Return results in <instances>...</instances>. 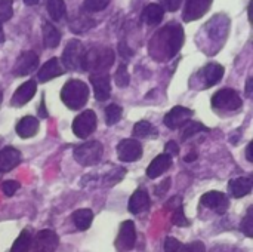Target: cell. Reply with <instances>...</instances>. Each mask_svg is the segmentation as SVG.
Listing matches in <instances>:
<instances>
[{
  "label": "cell",
  "instance_id": "12",
  "mask_svg": "<svg viewBox=\"0 0 253 252\" xmlns=\"http://www.w3.org/2000/svg\"><path fill=\"white\" fill-rule=\"evenodd\" d=\"M194 114L193 110L187 108V107H182V105H176L173 107L166 116H165V125L169 128V129H178L181 128L184 123H187L191 116Z\"/></svg>",
  "mask_w": 253,
  "mask_h": 252
},
{
  "label": "cell",
  "instance_id": "28",
  "mask_svg": "<svg viewBox=\"0 0 253 252\" xmlns=\"http://www.w3.org/2000/svg\"><path fill=\"white\" fill-rule=\"evenodd\" d=\"M46 9L53 21H61L67 10L64 0H46Z\"/></svg>",
  "mask_w": 253,
  "mask_h": 252
},
{
  "label": "cell",
  "instance_id": "37",
  "mask_svg": "<svg viewBox=\"0 0 253 252\" xmlns=\"http://www.w3.org/2000/svg\"><path fill=\"white\" fill-rule=\"evenodd\" d=\"M12 15H13L12 0H0V24L9 21Z\"/></svg>",
  "mask_w": 253,
  "mask_h": 252
},
{
  "label": "cell",
  "instance_id": "27",
  "mask_svg": "<svg viewBox=\"0 0 253 252\" xmlns=\"http://www.w3.org/2000/svg\"><path fill=\"white\" fill-rule=\"evenodd\" d=\"M92 220H93V212L90 209H77L74 214H73V221L76 224V227L82 232L87 230L92 224Z\"/></svg>",
  "mask_w": 253,
  "mask_h": 252
},
{
  "label": "cell",
  "instance_id": "21",
  "mask_svg": "<svg viewBox=\"0 0 253 252\" xmlns=\"http://www.w3.org/2000/svg\"><path fill=\"white\" fill-rule=\"evenodd\" d=\"M172 166V157L168 154H159L147 168V175L153 180L159 178L160 175H163L169 168Z\"/></svg>",
  "mask_w": 253,
  "mask_h": 252
},
{
  "label": "cell",
  "instance_id": "30",
  "mask_svg": "<svg viewBox=\"0 0 253 252\" xmlns=\"http://www.w3.org/2000/svg\"><path fill=\"white\" fill-rule=\"evenodd\" d=\"M31 235L28 230H24L21 232V235L18 236V239L13 242L12 248H10V252H28L30 248H31Z\"/></svg>",
  "mask_w": 253,
  "mask_h": 252
},
{
  "label": "cell",
  "instance_id": "1",
  "mask_svg": "<svg viewBox=\"0 0 253 252\" xmlns=\"http://www.w3.org/2000/svg\"><path fill=\"white\" fill-rule=\"evenodd\" d=\"M184 45V30L179 24L172 22L159 30L150 40V53L157 61L173 58Z\"/></svg>",
  "mask_w": 253,
  "mask_h": 252
},
{
  "label": "cell",
  "instance_id": "24",
  "mask_svg": "<svg viewBox=\"0 0 253 252\" xmlns=\"http://www.w3.org/2000/svg\"><path fill=\"white\" fill-rule=\"evenodd\" d=\"M230 192H231L233 198H236V199H240V198L251 195L252 193V180L246 178V177L231 180L230 181Z\"/></svg>",
  "mask_w": 253,
  "mask_h": 252
},
{
  "label": "cell",
  "instance_id": "52",
  "mask_svg": "<svg viewBox=\"0 0 253 252\" xmlns=\"http://www.w3.org/2000/svg\"><path fill=\"white\" fill-rule=\"evenodd\" d=\"M24 3H25V4H28V6H33V4L39 3V0H24Z\"/></svg>",
  "mask_w": 253,
  "mask_h": 252
},
{
  "label": "cell",
  "instance_id": "41",
  "mask_svg": "<svg viewBox=\"0 0 253 252\" xmlns=\"http://www.w3.org/2000/svg\"><path fill=\"white\" fill-rule=\"evenodd\" d=\"M182 244L175 238H168L165 242V252H179Z\"/></svg>",
  "mask_w": 253,
  "mask_h": 252
},
{
  "label": "cell",
  "instance_id": "54",
  "mask_svg": "<svg viewBox=\"0 0 253 252\" xmlns=\"http://www.w3.org/2000/svg\"><path fill=\"white\" fill-rule=\"evenodd\" d=\"M0 102H1V91H0Z\"/></svg>",
  "mask_w": 253,
  "mask_h": 252
},
{
  "label": "cell",
  "instance_id": "44",
  "mask_svg": "<svg viewBox=\"0 0 253 252\" xmlns=\"http://www.w3.org/2000/svg\"><path fill=\"white\" fill-rule=\"evenodd\" d=\"M119 53L123 56V58H130L133 55V50L130 48H127V45L125 42H120L119 43Z\"/></svg>",
  "mask_w": 253,
  "mask_h": 252
},
{
  "label": "cell",
  "instance_id": "5",
  "mask_svg": "<svg viewBox=\"0 0 253 252\" xmlns=\"http://www.w3.org/2000/svg\"><path fill=\"white\" fill-rule=\"evenodd\" d=\"M242 105L243 101L240 95L237 94V91L230 88L221 89L212 97V107L216 111H237L242 108Z\"/></svg>",
  "mask_w": 253,
  "mask_h": 252
},
{
  "label": "cell",
  "instance_id": "17",
  "mask_svg": "<svg viewBox=\"0 0 253 252\" xmlns=\"http://www.w3.org/2000/svg\"><path fill=\"white\" fill-rule=\"evenodd\" d=\"M224 73H225V70H224V67H222L221 64H218V62H211V64L205 65V67L200 70L199 74H200L202 79L205 80V88H211V86H213V85H216V83L221 82Z\"/></svg>",
  "mask_w": 253,
  "mask_h": 252
},
{
  "label": "cell",
  "instance_id": "23",
  "mask_svg": "<svg viewBox=\"0 0 253 252\" xmlns=\"http://www.w3.org/2000/svg\"><path fill=\"white\" fill-rule=\"evenodd\" d=\"M39 120L33 116H25L22 117L18 125H16V134L21 137V138H31L37 134L39 131Z\"/></svg>",
  "mask_w": 253,
  "mask_h": 252
},
{
  "label": "cell",
  "instance_id": "20",
  "mask_svg": "<svg viewBox=\"0 0 253 252\" xmlns=\"http://www.w3.org/2000/svg\"><path fill=\"white\" fill-rule=\"evenodd\" d=\"M150 208V196L144 189H138L129 199L127 209L132 214H141Z\"/></svg>",
  "mask_w": 253,
  "mask_h": 252
},
{
  "label": "cell",
  "instance_id": "48",
  "mask_svg": "<svg viewBox=\"0 0 253 252\" xmlns=\"http://www.w3.org/2000/svg\"><path fill=\"white\" fill-rule=\"evenodd\" d=\"M252 147H253V143H252V141H251V143H249V146H248V149H246V159H248L249 162H253Z\"/></svg>",
  "mask_w": 253,
  "mask_h": 252
},
{
  "label": "cell",
  "instance_id": "6",
  "mask_svg": "<svg viewBox=\"0 0 253 252\" xmlns=\"http://www.w3.org/2000/svg\"><path fill=\"white\" fill-rule=\"evenodd\" d=\"M102 153H104L102 144L99 141H90L79 146L74 150V159L82 166H92L102 159Z\"/></svg>",
  "mask_w": 253,
  "mask_h": 252
},
{
  "label": "cell",
  "instance_id": "33",
  "mask_svg": "<svg viewBox=\"0 0 253 252\" xmlns=\"http://www.w3.org/2000/svg\"><path fill=\"white\" fill-rule=\"evenodd\" d=\"M111 0H84L83 10L84 12H101L104 10Z\"/></svg>",
  "mask_w": 253,
  "mask_h": 252
},
{
  "label": "cell",
  "instance_id": "18",
  "mask_svg": "<svg viewBox=\"0 0 253 252\" xmlns=\"http://www.w3.org/2000/svg\"><path fill=\"white\" fill-rule=\"evenodd\" d=\"M64 74V68L62 65L59 64V59L58 58H50L47 62H44V65L39 70L37 73V79L39 82H49L58 76H62Z\"/></svg>",
  "mask_w": 253,
  "mask_h": 252
},
{
  "label": "cell",
  "instance_id": "43",
  "mask_svg": "<svg viewBox=\"0 0 253 252\" xmlns=\"http://www.w3.org/2000/svg\"><path fill=\"white\" fill-rule=\"evenodd\" d=\"M165 154H168V156H170V157H173V156H178L179 154V146H178V143H175V141H169L166 146H165Z\"/></svg>",
  "mask_w": 253,
  "mask_h": 252
},
{
  "label": "cell",
  "instance_id": "4",
  "mask_svg": "<svg viewBox=\"0 0 253 252\" xmlns=\"http://www.w3.org/2000/svg\"><path fill=\"white\" fill-rule=\"evenodd\" d=\"M84 48L80 40H70L62 52V64L67 70L82 71L83 70V58H84Z\"/></svg>",
  "mask_w": 253,
  "mask_h": 252
},
{
  "label": "cell",
  "instance_id": "50",
  "mask_svg": "<svg viewBox=\"0 0 253 252\" xmlns=\"http://www.w3.org/2000/svg\"><path fill=\"white\" fill-rule=\"evenodd\" d=\"M40 116L42 117H47V113L44 111V98L42 100V104H40Z\"/></svg>",
  "mask_w": 253,
  "mask_h": 252
},
{
  "label": "cell",
  "instance_id": "32",
  "mask_svg": "<svg viewBox=\"0 0 253 252\" xmlns=\"http://www.w3.org/2000/svg\"><path fill=\"white\" fill-rule=\"evenodd\" d=\"M202 131H209V129L205 125L199 123V122H190V123H187V126L182 131V141L191 138L193 135H196L197 132H202Z\"/></svg>",
  "mask_w": 253,
  "mask_h": 252
},
{
  "label": "cell",
  "instance_id": "36",
  "mask_svg": "<svg viewBox=\"0 0 253 252\" xmlns=\"http://www.w3.org/2000/svg\"><path fill=\"white\" fill-rule=\"evenodd\" d=\"M172 223L178 227H188L190 226V220L185 217V212H184V206H178L175 211H173V215H172Z\"/></svg>",
  "mask_w": 253,
  "mask_h": 252
},
{
  "label": "cell",
  "instance_id": "13",
  "mask_svg": "<svg viewBox=\"0 0 253 252\" xmlns=\"http://www.w3.org/2000/svg\"><path fill=\"white\" fill-rule=\"evenodd\" d=\"M90 83L93 86L95 98L98 101H105L110 98L111 85H110L108 73H92L90 74Z\"/></svg>",
  "mask_w": 253,
  "mask_h": 252
},
{
  "label": "cell",
  "instance_id": "42",
  "mask_svg": "<svg viewBox=\"0 0 253 252\" xmlns=\"http://www.w3.org/2000/svg\"><path fill=\"white\" fill-rule=\"evenodd\" d=\"M181 3H182V0H162V7L163 9H166V10H169V12H175V10H178V7L181 6Z\"/></svg>",
  "mask_w": 253,
  "mask_h": 252
},
{
  "label": "cell",
  "instance_id": "53",
  "mask_svg": "<svg viewBox=\"0 0 253 252\" xmlns=\"http://www.w3.org/2000/svg\"><path fill=\"white\" fill-rule=\"evenodd\" d=\"M4 42V33H3V28H1V24H0V43Z\"/></svg>",
  "mask_w": 253,
  "mask_h": 252
},
{
  "label": "cell",
  "instance_id": "49",
  "mask_svg": "<svg viewBox=\"0 0 253 252\" xmlns=\"http://www.w3.org/2000/svg\"><path fill=\"white\" fill-rule=\"evenodd\" d=\"M196 159H197V153H188V154L184 157L185 162H193V160H196Z\"/></svg>",
  "mask_w": 253,
  "mask_h": 252
},
{
  "label": "cell",
  "instance_id": "31",
  "mask_svg": "<svg viewBox=\"0 0 253 252\" xmlns=\"http://www.w3.org/2000/svg\"><path fill=\"white\" fill-rule=\"evenodd\" d=\"M122 114H123V110L120 105L117 104H110L107 108H105V123L108 126H113L116 125L120 119H122Z\"/></svg>",
  "mask_w": 253,
  "mask_h": 252
},
{
  "label": "cell",
  "instance_id": "38",
  "mask_svg": "<svg viewBox=\"0 0 253 252\" xmlns=\"http://www.w3.org/2000/svg\"><path fill=\"white\" fill-rule=\"evenodd\" d=\"M125 174H126V171H125V169H114L111 174H108V175L105 177V184L113 186V184H116V183L122 181V178L125 177Z\"/></svg>",
  "mask_w": 253,
  "mask_h": 252
},
{
  "label": "cell",
  "instance_id": "3",
  "mask_svg": "<svg viewBox=\"0 0 253 252\" xmlns=\"http://www.w3.org/2000/svg\"><path fill=\"white\" fill-rule=\"evenodd\" d=\"M114 64V52L105 46H96L89 49L83 58V71L107 73Z\"/></svg>",
  "mask_w": 253,
  "mask_h": 252
},
{
  "label": "cell",
  "instance_id": "35",
  "mask_svg": "<svg viewBox=\"0 0 253 252\" xmlns=\"http://www.w3.org/2000/svg\"><path fill=\"white\" fill-rule=\"evenodd\" d=\"M114 80H116L117 86H120V88H126V86L129 85L130 76H129V73H127V67H126L125 64L119 65V68H117V71H116V76H114Z\"/></svg>",
  "mask_w": 253,
  "mask_h": 252
},
{
  "label": "cell",
  "instance_id": "26",
  "mask_svg": "<svg viewBox=\"0 0 253 252\" xmlns=\"http://www.w3.org/2000/svg\"><path fill=\"white\" fill-rule=\"evenodd\" d=\"M95 25V21L83 13L76 15L74 18H71L70 21V28L74 33H86L87 30H90Z\"/></svg>",
  "mask_w": 253,
  "mask_h": 252
},
{
  "label": "cell",
  "instance_id": "15",
  "mask_svg": "<svg viewBox=\"0 0 253 252\" xmlns=\"http://www.w3.org/2000/svg\"><path fill=\"white\" fill-rule=\"evenodd\" d=\"M200 203L203 206L209 208V209L216 211L218 214H224L228 209V205H230L228 198L221 192H209V193L203 195L202 199H200Z\"/></svg>",
  "mask_w": 253,
  "mask_h": 252
},
{
  "label": "cell",
  "instance_id": "11",
  "mask_svg": "<svg viewBox=\"0 0 253 252\" xmlns=\"http://www.w3.org/2000/svg\"><path fill=\"white\" fill-rule=\"evenodd\" d=\"M39 65V55L33 50H27V52H22L15 65H13V74L15 76H27V74H31Z\"/></svg>",
  "mask_w": 253,
  "mask_h": 252
},
{
  "label": "cell",
  "instance_id": "22",
  "mask_svg": "<svg viewBox=\"0 0 253 252\" xmlns=\"http://www.w3.org/2000/svg\"><path fill=\"white\" fill-rule=\"evenodd\" d=\"M163 16H165V9L157 3L147 4L141 13V19L147 25H159L162 22Z\"/></svg>",
  "mask_w": 253,
  "mask_h": 252
},
{
  "label": "cell",
  "instance_id": "14",
  "mask_svg": "<svg viewBox=\"0 0 253 252\" xmlns=\"http://www.w3.org/2000/svg\"><path fill=\"white\" fill-rule=\"evenodd\" d=\"M213 0H187L185 3V9L182 13V18L190 22V21H196L199 18H202L211 7Z\"/></svg>",
  "mask_w": 253,
  "mask_h": 252
},
{
  "label": "cell",
  "instance_id": "46",
  "mask_svg": "<svg viewBox=\"0 0 253 252\" xmlns=\"http://www.w3.org/2000/svg\"><path fill=\"white\" fill-rule=\"evenodd\" d=\"M181 202H182V199H181V196H175L173 199H170L169 202H168V205H166V209H176L178 206H181Z\"/></svg>",
  "mask_w": 253,
  "mask_h": 252
},
{
  "label": "cell",
  "instance_id": "39",
  "mask_svg": "<svg viewBox=\"0 0 253 252\" xmlns=\"http://www.w3.org/2000/svg\"><path fill=\"white\" fill-rule=\"evenodd\" d=\"M18 189H19V183H18V181H4V183L1 184V192H3L4 196H7V198L13 196V195L18 192Z\"/></svg>",
  "mask_w": 253,
  "mask_h": 252
},
{
  "label": "cell",
  "instance_id": "51",
  "mask_svg": "<svg viewBox=\"0 0 253 252\" xmlns=\"http://www.w3.org/2000/svg\"><path fill=\"white\" fill-rule=\"evenodd\" d=\"M252 7H253V0H251V3H249V9H248V12H249V21H251V22H252V21H253Z\"/></svg>",
  "mask_w": 253,
  "mask_h": 252
},
{
  "label": "cell",
  "instance_id": "8",
  "mask_svg": "<svg viewBox=\"0 0 253 252\" xmlns=\"http://www.w3.org/2000/svg\"><path fill=\"white\" fill-rule=\"evenodd\" d=\"M136 244V230H135V224L133 221L127 220L123 221L116 239V248L119 252H129L133 250Z\"/></svg>",
  "mask_w": 253,
  "mask_h": 252
},
{
  "label": "cell",
  "instance_id": "10",
  "mask_svg": "<svg viewBox=\"0 0 253 252\" xmlns=\"http://www.w3.org/2000/svg\"><path fill=\"white\" fill-rule=\"evenodd\" d=\"M59 239L52 230H42L33 239V252H55L58 248Z\"/></svg>",
  "mask_w": 253,
  "mask_h": 252
},
{
  "label": "cell",
  "instance_id": "19",
  "mask_svg": "<svg viewBox=\"0 0 253 252\" xmlns=\"http://www.w3.org/2000/svg\"><path fill=\"white\" fill-rule=\"evenodd\" d=\"M21 162V153L13 147H4L0 150V172H9Z\"/></svg>",
  "mask_w": 253,
  "mask_h": 252
},
{
  "label": "cell",
  "instance_id": "9",
  "mask_svg": "<svg viewBox=\"0 0 253 252\" xmlns=\"http://www.w3.org/2000/svg\"><path fill=\"white\" fill-rule=\"evenodd\" d=\"M117 156L122 162H136L142 156V146L136 140L125 138L117 146Z\"/></svg>",
  "mask_w": 253,
  "mask_h": 252
},
{
  "label": "cell",
  "instance_id": "45",
  "mask_svg": "<svg viewBox=\"0 0 253 252\" xmlns=\"http://www.w3.org/2000/svg\"><path fill=\"white\" fill-rule=\"evenodd\" d=\"M169 187H170V178H166L160 186H157V187H156V195H157V196H162L165 192H168V190H169Z\"/></svg>",
  "mask_w": 253,
  "mask_h": 252
},
{
  "label": "cell",
  "instance_id": "40",
  "mask_svg": "<svg viewBox=\"0 0 253 252\" xmlns=\"http://www.w3.org/2000/svg\"><path fill=\"white\" fill-rule=\"evenodd\" d=\"M179 252H206V247L203 242L200 241H196V242H191V244H187V245H182Z\"/></svg>",
  "mask_w": 253,
  "mask_h": 252
},
{
  "label": "cell",
  "instance_id": "34",
  "mask_svg": "<svg viewBox=\"0 0 253 252\" xmlns=\"http://www.w3.org/2000/svg\"><path fill=\"white\" fill-rule=\"evenodd\" d=\"M240 229H242V232H243V235H245L246 238L252 239L253 238V206L249 208V211H248L246 217L243 218V221H242V224H240Z\"/></svg>",
  "mask_w": 253,
  "mask_h": 252
},
{
  "label": "cell",
  "instance_id": "2",
  "mask_svg": "<svg viewBox=\"0 0 253 252\" xmlns=\"http://www.w3.org/2000/svg\"><path fill=\"white\" fill-rule=\"evenodd\" d=\"M89 100V88L84 82L71 79L61 89V101L70 110H80Z\"/></svg>",
  "mask_w": 253,
  "mask_h": 252
},
{
  "label": "cell",
  "instance_id": "25",
  "mask_svg": "<svg viewBox=\"0 0 253 252\" xmlns=\"http://www.w3.org/2000/svg\"><path fill=\"white\" fill-rule=\"evenodd\" d=\"M42 31H43V42H44L46 48L53 49V48H56L59 45L61 33H59V30L55 25H52L50 22H43Z\"/></svg>",
  "mask_w": 253,
  "mask_h": 252
},
{
  "label": "cell",
  "instance_id": "7",
  "mask_svg": "<svg viewBox=\"0 0 253 252\" xmlns=\"http://www.w3.org/2000/svg\"><path fill=\"white\" fill-rule=\"evenodd\" d=\"M96 129V114L92 110L80 113L73 122V132L77 138H87Z\"/></svg>",
  "mask_w": 253,
  "mask_h": 252
},
{
  "label": "cell",
  "instance_id": "16",
  "mask_svg": "<svg viewBox=\"0 0 253 252\" xmlns=\"http://www.w3.org/2000/svg\"><path fill=\"white\" fill-rule=\"evenodd\" d=\"M37 91V85L36 80H28L25 83H22L13 94L12 100H10V105L12 107H22L27 102H30L34 97Z\"/></svg>",
  "mask_w": 253,
  "mask_h": 252
},
{
  "label": "cell",
  "instance_id": "29",
  "mask_svg": "<svg viewBox=\"0 0 253 252\" xmlns=\"http://www.w3.org/2000/svg\"><path fill=\"white\" fill-rule=\"evenodd\" d=\"M133 134L141 138H156L159 135V131L147 120H141L135 123L133 126Z\"/></svg>",
  "mask_w": 253,
  "mask_h": 252
},
{
  "label": "cell",
  "instance_id": "47",
  "mask_svg": "<svg viewBox=\"0 0 253 252\" xmlns=\"http://www.w3.org/2000/svg\"><path fill=\"white\" fill-rule=\"evenodd\" d=\"M252 77H249L248 82H246V95H248L249 98L252 97Z\"/></svg>",
  "mask_w": 253,
  "mask_h": 252
}]
</instances>
